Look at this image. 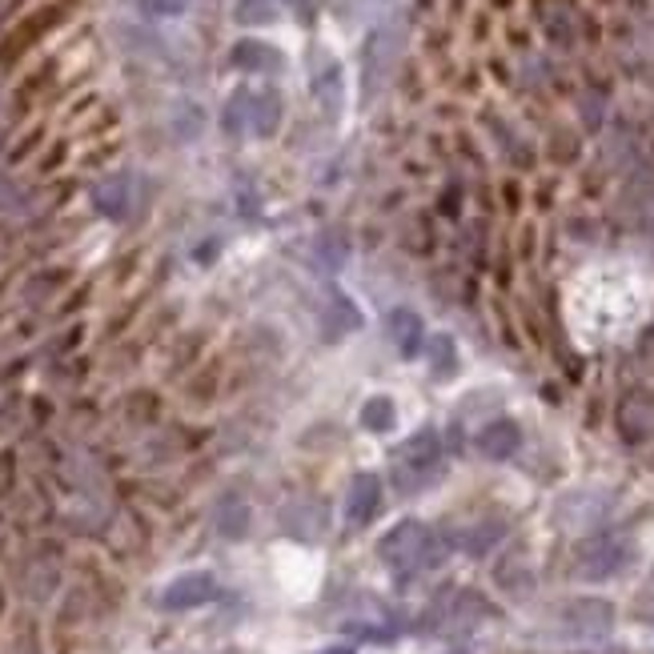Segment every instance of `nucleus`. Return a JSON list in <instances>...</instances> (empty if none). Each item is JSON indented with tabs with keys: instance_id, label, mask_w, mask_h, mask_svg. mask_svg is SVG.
Listing matches in <instances>:
<instances>
[{
	"instance_id": "1",
	"label": "nucleus",
	"mask_w": 654,
	"mask_h": 654,
	"mask_svg": "<svg viewBox=\"0 0 654 654\" xmlns=\"http://www.w3.org/2000/svg\"><path fill=\"white\" fill-rule=\"evenodd\" d=\"M654 305V277L639 262H594L566 286V326L582 345L627 341Z\"/></svg>"
}]
</instances>
